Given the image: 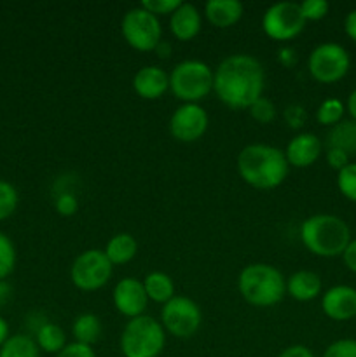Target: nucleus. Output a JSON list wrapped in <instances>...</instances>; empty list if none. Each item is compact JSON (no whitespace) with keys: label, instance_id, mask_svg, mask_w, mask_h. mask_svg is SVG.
Wrapping results in <instances>:
<instances>
[{"label":"nucleus","instance_id":"obj_23","mask_svg":"<svg viewBox=\"0 0 356 357\" xmlns=\"http://www.w3.org/2000/svg\"><path fill=\"white\" fill-rule=\"evenodd\" d=\"M35 344L38 349L47 354H59L66 347V335L61 326L45 321L37 331H35Z\"/></svg>","mask_w":356,"mask_h":357},{"label":"nucleus","instance_id":"obj_20","mask_svg":"<svg viewBox=\"0 0 356 357\" xmlns=\"http://www.w3.org/2000/svg\"><path fill=\"white\" fill-rule=\"evenodd\" d=\"M327 149H337L348 153L349 157L356 155V121L342 119L339 124L332 126L325 139Z\"/></svg>","mask_w":356,"mask_h":357},{"label":"nucleus","instance_id":"obj_37","mask_svg":"<svg viewBox=\"0 0 356 357\" xmlns=\"http://www.w3.org/2000/svg\"><path fill=\"white\" fill-rule=\"evenodd\" d=\"M286 121L290 122L292 128H300L304 121H306V110L299 105H293V107L286 108Z\"/></svg>","mask_w":356,"mask_h":357},{"label":"nucleus","instance_id":"obj_30","mask_svg":"<svg viewBox=\"0 0 356 357\" xmlns=\"http://www.w3.org/2000/svg\"><path fill=\"white\" fill-rule=\"evenodd\" d=\"M300 6V13H302L306 21H320L328 14L330 3L327 0H304Z\"/></svg>","mask_w":356,"mask_h":357},{"label":"nucleus","instance_id":"obj_9","mask_svg":"<svg viewBox=\"0 0 356 357\" xmlns=\"http://www.w3.org/2000/svg\"><path fill=\"white\" fill-rule=\"evenodd\" d=\"M112 271L114 265L110 264L105 251L87 250L73 260L70 278L73 286L80 291H96L107 284L112 278Z\"/></svg>","mask_w":356,"mask_h":357},{"label":"nucleus","instance_id":"obj_24","mask_svg":"<svg viewBox=\"0 0 356 357\" xmlns=\"http://www.w3.org/2000/svg\"><path fill=\"white\" fill-rule=\"evenodd\" d=\"M73 338L77 344H84L93 347L101 337V321L94 314H80L75 317L72 326Z\"/></svg>","mask_w":356,"mask_h":357},{"label":"nucleus","instance_id":"obj_45","mask_svg":"<svg viewBox=\"0 0 356 357\" xmlns=\"http://www.w3.org/2000/svg\"><path fill=\"white\" fill-rule=\"evenodd\" d=\"M346 108H348L349 115H351L353 121H356V89L349 94L348 103H346Z\"/></svg>","mask_w":356,"mask_h":357},{"label":"nucleus","instance_id":"obj_27","mask_svg":"<svg viewBox=\"0 0 356 357\" xmlns=\"http://www.w3.org/2000/svg\"><path fill=\"white\" fill-rule=\"evenodd\" d=\"M16 267V248L10 237L0 230V281H6Z\"/></svg>","mask_w":356,"mask_h":357},{"label":"nucleus","instance_id":"obj_17","mask_svg":"<svg viewBox=\"0 0 356 357\" xmlns=\"http://www.w3.org/2000/svg\"><path fill=\"white\" fill-rule=\"evenodd\" d=\"M201 14L192 3L181 2V6L170 16L171 33L181 42L192 40L201 31Z\"/></svg>","mask_w":356,"mask_h":357},{"label":"nucleus","instance_id":"obj_11","mask_svg":"<svg viewBox=\"0 0 356 357\" xmlns=\"http://www.w3.org/2000/svg\"><path fill=\"white\" fill-rule=\"evenodd\" d=\"M201 309L187 296H173L161 310V324L164 331L177 338L194 337L201 326Z\"/></svg>","mask_w":356,"mask_h":357},{"label":"nucleus","instance_id":"obj_39","mask_svg":"<svg viewBox=\"0 0 356 357\" xmlns=\"http://www.w3.org/2000/svg\"><path fill=\"white\" fill-rule=\"evenodd\" d=\"M278 357H314V354L306 345H290Z\"/></svg>","mask_w":356,"mask_h":357},{"label":"nucleus","instance_id":"obj_38","mask_svg":"<svg viewBox=\"0 0 356 357\" xmlns=\"http://www.w3.org/2000/svg\"><path fill=\"white\" fill-rule=\"evenodd\" d=\"M342 260H344L346 267L356 274V239H351V243L348 244V248L342 253Z\"/></svg>","mask_w":356,"mask_h":357},{"label":"nucleus","instance_id":"obj_40","mask_svg":"<svg viewBox=\"0 0 356 357\" xmlns=\"http://www.w3.org/2000/svg\"><path fill=\"white\" fill-rule=\"evenodd\" d=\"M344 31L353 42H356V9H353L351 13L346 16L344 20Z\"/></svg>","mask_w":356,"mask_h":357},{"label":"nucleus","instance_id":"obj_21","mask_svg":"<svg viewBox=\"0 0 356 357\" xmlns=\"http://www.w3.org/2000/svg\"><path fill=\"white\" fill-rule=\"evenodd\" d=\"M138 251V243L135 237L128 232L115 234L105 248V255L110 260L112 265H126L136 257Z\"/></svg>","mask_w":356,"mask_h":357},{"label":"nucleus","instance_id":"obj_36","mask_svg":"<svg viewBox=\"0 0 356 357\" xmlns=\"http://www.w3.org/2000/svg\"><path fill=\"white\" fill-rule=\"evenodd\" d=\"M325 157H327V164L332 167V169H335L339 173L341 169H344L346 166H348L351 160H349V155L348 153H344L342 150H337V149H327V153H325Z\"/></svg>","mask_w":356,"mask_h":357},{"label":"nucleus","instance_id":"obj_29","mask_svg":"<svg viewBox=\"0 0 356 357\" xmlns=\"http://www.w3.org/2000/svg\"><path fill=\"white\" fill-rule=\"evenodd\" d=\"M339 192L349 201L356 202V162H349L337 173Z\"/></svg>","mask_w":356,"mask_h":357},{"label":"nucleus","instance_id":"obj_22","mask_svg":"<svg viewBox=\"0 0 356 357\" xmlns=\"http://www.w3.org/2000/svg\"><path fill=\"white\" fill-rule=\"evenodd\" d=\"M143 288H145L149 300L156 303H168L175 296V284L173 279L164 272H150L143 279Z\"/></svg>","mask_w":356,"mask_h":357},{"label":"nucleus","instance_id":"obj_19","mask_svg":"<svg viewBox=\"0 0 356 357\" xmlns=\"http://www.w3.org/2000/svg\"><path fill=\"white\" fill-rule=\"evenodd\" d=\"M206 20L216 28H229L243 16V3L239 0H209L205 6Z\"/></svg>","mask_w":356,"mask_h":357},{"label":"nucleus","instance_id":"obj_16","mask_svg":"<svg viewBox=\"0 0 356 357\" xmlns=\"http://www.w3.org/2000/svg\"><path fill=\"white\" fill-rule=\"evenodd\" d=\"M321 155V142L313 132H300L293 136L286 145L285 157L288 160V166L293 167H309L320 159Z\"/></svg>","mask_w":356,"mask_h":357},{"label":"nucleus","instance_id":"obj_28","mask_svg":"<svg viewBox=\"0 0 356 357\" xmlns=\"http://www.w3.org/2000/svg\"><path fill=\"white\" fill-rule=\"evenodd\" d=\"M20 202L16 187L6 180H0V222L7 220L14 215Z\"/></svg>","mask_w":356,"mask_h":357},{"label":"nucleus","instance_id":"obj_42","mask_svg":"<svg viewBox=\"0 0 356 357\" xmlns=\"http://www.w3.org/2000/svg\"><path fill=\"white\" fill-rule=\"evenodd\" d=\"M10 295H13V289H10V286L7 284L6 281H0V307L6 305V303L9 302Z\"/></svg>","mask_w":356,"mask_h":357},{"label":"nucleus","instance_id":"obj_44","mask_svg":"<svg viewBox=\"0 0 356 357\" xmlns=\"http://www.w3.org/2000/svg\"><path fill=\"white\" fill-rule=\"evenodd\" d=\"M154 51H156L157 54H159V58H170V54H171V45H170V42L161 40L159 44H157V47L154 49Z\"/></svg>","mask_w":356,"mask_h":357},{"label":"nucleus","instance_id":"obj_2","mask_svg":"<svg viewBox=\"0 0 356 357\" xmlns=\"http://www.w3.org/2000/svg\"><path fill=\"white\" fill-rule=\"evenodd\" d=\"M288 169L285 152L264 143L246 145L237 155V173L244 183L258 190L279 187L288 176Z\"/></svg>","mask_w":356,"mask_h":357},{"label":"nucleus","instance_id":"obj_10","mask_svg":"<svg viewBox=\"0 0 356 357\" xmlns=\"http://www.w3.org/2000/svg\"><path fill=\"white\" fill-rule=\"evenodd\" d=\"M307 21L295 2L272 3L262 16V30L276 42H288L300 35Z\"/></svg>","mask_w":356,"mask_h":357},{"label":"nucleus","instance_id":"obj_12","mask_svg":"<svg viewBox=\"0 0 356 357\" xmlns=\"http://www.w3.org/2000/svg\"><path fill=\"white\" fill-rule=\"evenodd\" d=\"M208 114L198 103H184L170 119V132L177 142L194 143L205 136L208 129Z\"/></svg>","mask_w":356,"mask_h":357},{"label":"nucleus","instance_id":"obj_8","mask_svg":"<svg viewBox=\"0 0 356 357\" xmlns=\"http://www.w3.org/2000/svg\"><path fill=\"white\" fill-rule=\"evenodd\" d=\"M121 31L124 40L133 49L142 52L154 51L163 35L159 17L143 9L142 6L133 7L124 14L121 21Z\"/></svg>","mask_w":356,"mask_h":357},{"label":"nucleus","instance_id":"obj_33","mask_svg":"<svg viewBox=\"0 0 356 357\" xmlns=\"http://www.w3.org/2000/svg\"><path fill=\"white\" fill-rule=\"evenodd\" d=\"M323 357H356V340L342 338L325 349Z\"/></svg>","mask_w":356,"mask_h":357},{"label":"nucleus","instance_id":"obj_18","mask_svg":"<svg viewBox=\"0 0 356 357\" xmlns=\"http://www.w3.org/2000/svg\"><path fill=\"white\" fill-rule=\"evenodd\" d=\"M286 293L297 302H311L321 293V278L313 271H299L286 279Z\"/></svg>","mask_w":356,"mask_h":357},{"label":"nucleus","instance_id":"obj_13","mask_svg":"<svg viewBox=\"0 0 356 357\" xmlns=\"http://www.w3.org/2000/svg\"><path fill=\"white\" fill-rule=\"evenodd\" d=\"M114 305L119 314L135 319V317L143 316L149 303V296H147L143 282L135 278H124L115 284L114 288Z\"/></svg>","mask_w":356,"mask_h":357},{"label":"nucleus","instance_id":"obj_6","mask_svg":"<svg viewBox=\"0 0 356 357\" xmlns=\"http://www.w3.org/2000/svg\"><path fill=\"white\" fill-rule=\"evenodd\" d=\"M170 89L184 103H198L213 91V70L199 59H185L170 73Z\"/></svg>","mask_w":356,"mask_h":357},{"label":"nucleus","instance_id":"obj_14","mask_svg":"<svg viewBox=\"0 0 356 357\" xmlns=\"http://www.w3.org/2000/svg\"><path fill=\"white\" fill-rule=\"evenodd\" d=\"M321 309L332 321H349L356 317V289L339 284L327 289L321 298Z\"/></svg>","mask_w":356,"mask_h":357},{"label":"nucleus","instance_id":"obj_15","mask_svg":"<svg viewBox=\"0 0 356 357\" xmlns=\"http://www.w3.org/2000/svg\"><path fill=\"white\" fill-rule=\"evenodd\" d=\"M133 89L143 100H159L170 89V75L161 66H142L133 77Z\"/></svg>","mask_w":356,"mask_h":357},{"label":"nucleus","instance_id":"obj_35","mask_svg":"<svg viewBox=\"0 0 356 357\" xmlns=\"http://www.w3.org/2000/svg\"><path fill=\"white\" fill-rule=\"evenodd\" d=\"M56 357H96V354L89 345L72 342V344H66V347L59 354H56Z\"/></svg>","mask_w":356,"mask_h":357},{"label":"nucleus","instance_id":"obj_25","mask_svg":"<svg viewBox=\"0 0 356 357\" xmlns=\"http://www.w3.org/2000/svg\"><path fill=\"white\" fill-rule=\"evenodd\" d=\"M0 357H40V349L30 335H10L0 347Z\"/></svg>","mask_w":356,"mask_h":357},{"label":"nucleus","instance_id":"obj_1","mask_svg":"<svg viewBox=\"0 0 356 357\" xmlns=\"http://www.w3.org/2000/svg\"><path fill=\"white\" fill-rule=\"evenodd\" d=\"M265 72L262 63L250 54H230L213 72V91L223 105L246 110L264 94Z\"/></svg>","mask_w":356,"mask_h":357},{"label":"nucleus","instance_id":"obj_4","mask_svg":"<svg viewBox=\"0 0 356 357\" xmlns=\"http://www.w3.org/2000/svg\"><path fill=\"white\" fill-rule=\"evenodd\" d=\"M237 288L244 302L258 309H267L281 302L286 295V279L272 265L251 264L241 271Z\"/></svg>","mask_w":356,"mask_h":357},{"label":"nucleus","instance_id":"obj_5","mask_svg":"<svg viewBox=\"0 0 356 357\" xmlns=\"http://www.w3.org/2000/svg\"><path fill=\"white\" fill-rule=\"evenodd\" d=\"M166 345L161 321L150 316L129 319L121 335V352L124 357H157Z\"/></svg>","mask_w":356,"mask_h":357},{"label":"nucleus","instance_id":"obj_31","mask_svg":"<svg viewBox=\"0 0 356 357\" xmlns=\"http://www.w3.org/2000/svg\"><path fill=\"white\" fill-rule=\"evenodd\" d=\"M248 110H250L251 117H253L257 122H260V124H269V122L276 117L274 103L264 96H262L260 100L255 101Z\"/></svg>","mask_w":356,"mask_h":357},{"label":"nucleus","instance_id":"obj_43","mask_svg":"<svg viewBox=\"0 0 356 357\" xmlns=\"http://www.w3.org/2000/svg\"><path fill=\"white\" fill-rule=\"evenodd\" d=\"M10 337V330H9V324L7 321L0 316V347L7 342V338Z\"/></svg>","mask_w":356,"mask_h":357},{"label":"nucleus","instance_id":"obj_32","mask_svg":"<svg viewBox=\"0 0 356 357\" xmlns=\"http://www.w3.org/2000/svg\"><path fill=\"white\" fill-rule=\"evenodd\" d=\"M140 6L152 13L154 16H164V14H173L181 6V0H143Z\"/></svg>","mask_w":356,"mask_h":357},{"label":"nucleus","instance_id":"obj_34","mask_svg":"<svg viewBox=\"0 0 356 357\" xmlns=\"http://www.w3.org/2000/svg\"><path fill=\"white\" fill-rule=\"evenodd\" d=\"M54 208L61 216H72L79 209V199L72 192H61V194L56 195Z\"/></svg>","mask_w":356,"mask_h":357},{"label":"nucleus","instance_id":"obj_26","mask_svg":"<svg viewBox=\"0 0 356 357\" xmlns=\"http://www.w3.org/2000/svg\"><path fill=\"white\" fill-rule=\"evenodd\" d=\"M346 107L341 100L337 98H328L323 103L318 107L316 110V121L320 122L321 126H335L342 121L344 117Z\"/></svg>","mask_w":356,"mask_h":357},{"label":"nucleus","instance_id":"obj_41","mask_svg":"<svg viewBox=\"0 0 356 357\" xmlns=\"http://www.w3.org/2000/svg\"><path fill=\"white\" fill-rule=\"evenodd\" d=\"M295 59H297L295 51H293L292 47H285L279 51V61H281L285 66H290V63L293 65V63H295Z\"/></svg>","mask_w":356,"mask_h":357},{"label":"nucleus","instance_id":"obj_7","mask_svg":"<svg viewBox=\"0 0 356 357\" xmlns=\"http://www.w3.org/2000/svg\"><path fill=\"white\" fill-rule=\"evenodd\" d=\"M351 66L349 52L335 42H323L311 51L307 70L320 84H335L346 77Z\"/></svg>","mask_w":356,"mask_h":357},{"label":"nucleus","instance_id":"obj_3","mask_svg":"<svg viewBox=\"0 0 356 357\" xmlns=\"http://www.w3.org/2000/svg\"><path fill=\"white\" fill-rule=\"evenodd\" d=\"M300 239L307 251L321 258L342 257L351 243L348 223L335 215H313L300 225Z\"/></svg>","mask_w":356,"mask_h":357}]
</instances>
